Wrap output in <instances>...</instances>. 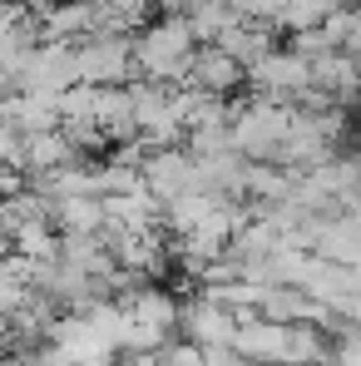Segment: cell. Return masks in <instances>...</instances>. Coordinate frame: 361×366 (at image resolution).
I'll list each match as a JSON object with an SVG mask.
<instances>
[{"mask_svg":"<svg viewBox=\"0 0 361 366\" xmlns=\"http://www.w3.org/2000/svg\"><path fill=\"white\" fill-rule=\"evenodd\" d=\"M198 35L188 25V15H154L139 35H134V60H139V79H159V84H188V69L198 55Z\"/></svg>","mask_w":361,"mask_h":366,"instance_id":"obj_1","label":"cell"},{"mask_svg":"<svg viewBox=\"0 0 361 366\" xmlns=\"http://www.w3.org/2000/svg\"><path fill=\"white\" fill-rule=\"evenodd\" d=\"M233 134H238V154L247 164H277V154L292 134V104L252 94L233 104Z\"/></svg>","mask_w":361,"mask_h":366,"instance_id":"obj_2","label":"cell"},{"mask_svg":"<svg viewBox=\"0 0 361 366\" xmlns=\"http://www.w3.org/2000/svg\"><path fill=\"white\" fill-rule=\"evenodd\" d=\"M247 89L262 94V99H277V104H302L317 89V60H307L292 45H277L267 60L247 74Z\"/></svg>","mask_w":361,"mask_h":366,"instance_id":"obj_3","label":"cell"},{"mask_svg":"<svg viewBox=\"0 0 361 366\" xmlns=\"http://www.w3.org/2000/svg\"><path fill=\"white\" fill-rule=\"evenodd\" d=\"M79 60V84H134L139 79V60H134V35H89L74 45Z\"/></svg>","mask_w":361,"mask_h":366,"instance_id":"obj_4","label":"cell"},{"mask_svg":"<svg viewBox=\"0 0 361 366\" xmlns=\"http://www.w3.org/2000/svg\"><path fill=\"white\" fill-rule=\"evenodd\" d=\"M144 183H149V193L169 208V203H179L188 193H198V154L188 149V144H159L154 154H149V164H144Z\"/></svg>","mask_w":361,"mask_h":366,"instance_id":"obj_5","label":"cell"},{"mask_svg":"<svg viewBox=\"0 0 361 366\" xmlns=\"http://www.w3.org/2000/svg\"><path fill=\"white\" fill-rule=\"evenodd\" d=\"M238 327H242L238 312H228L223 302H213L208 292H198L193 302H183V322H179V332L188 337V342H198V347H233Z\"/></svg>","mask_w":361,"mask_h":366,"instance_id":"obj_6","label":"cell"},{"mask_svg":"<svg viewBox=\"0 0 361 366\" xmlns=\"http://www.w3.org/2000/svg\"><path fill=\"white\" fill-rule=\"evenodd\" d=\"M242 84H247V64H238L223 45H198L193 69H188V89H203V94H218V99H233Z\"/></svg>","mask_w":361,"mask_h":366,"instance_id":"obj_7","label":"cell"},{"mask_svg":"<svg viewBox=\"0 0 361 366\" xmlns=\"http://www.w3.org/2000/svg\"><path fill=\"white\" fill-rule=\"evenodd\" d=\"M317 94H327L347 109H352V99H361V60L352 50H332L317 60Z\"/></svg>","mask_w":361,"mask_h":366,"instance_id":"obj_8","label":"cell"},{"mask_svg":"<svg viewBox=\"0 0 361 366\" xmlns=\"http://www.w3.org/2000/svg\"><path fill=\"white\" fill-rule=\"evenodd\" d=\"M282 342H287V322H272V317H247L238 327V337H233V347L252 366L282 362Z\"/></svg>","mask_w":361,"mask_h":366,"instance_id":"obj_9","label":"cell"},{"mask_svg":"<svg viewBox=\"0 0 361 366\" xmlns=\"http://www.w3.org/2000/svg\"><path fill=\"white\" fill-rule=\"evenodd\" d=\"M317 252L327 257V262H342V267H361V213H332L327 223H322V243Z\"/></svg>","mask_w":361,"mask_h":366,"instance_id":"obj_10","label":"cell"},{"mask_svg":"<svg viewBox=\"0 0 361 366\" xmlns=\"http://www.w3.org/2000/svg\"><path fill=\"white\" fill-rule=\"evenodd\" d=\"M218 45H223V50H228L238 64H247V74H252L257 64L277 50V30H272V25H257V20H238V25H233Z\"/></svg>","mask_w":361,"mask_h":366,"instance_id":"obj_11","label":"cell"},{"mask_svg":"<svg viewBox=\"0 0 361 366\" xmlns=\"http://www.w3.org/2000/svg\"><path fill=\"white\" fill-rule=\"evenodd\" d=\"M50 203H55V228L60 233H104V223H109V203L99 193L50 198Z\"/></svg>","mask_w":361,"mask_h":366,"instance_id":"obj_12","label":"cell"},{"mask_svg":"<svg viewBox=\"0 0 361 366\" xmlns=\"http://www.w3.org/2000/svg\"><path fill=\"white\" fill-rule=\"evenodd\" d=\"M208 362V347L188 342V337H174L164 352H159V366H203Z\"/></svg>","mask_w":361,"mask_h":366,"instance_id":"obj_13","label":"cell"},{"mask_svg":"<svg viewBox=\"0 0 361 366\" xmlns=\"http://www.w3.org/2000/svg\"><path fill=\"white\" fill-rule=\"evenodd\" d=\"M203 366H252V362L242 357L238 347H208V362Z\"/></svg>","mask_w":361,"mask_h":366,"instance_id":"obj_14","label":"cell"},{"mask_svg":"<svg viewBox=\"0 0 361 366\" xmlns=\"http://www.w3.org/2000/svg\"><path fill=\"white\" fill-rule=\"evenodd\" d=\"M272 366H282V362H272Z\"/></svg>","mask_w":361,"mask_h":366,"instance_id":"obj_15","label":"cell"}]
</instances>
